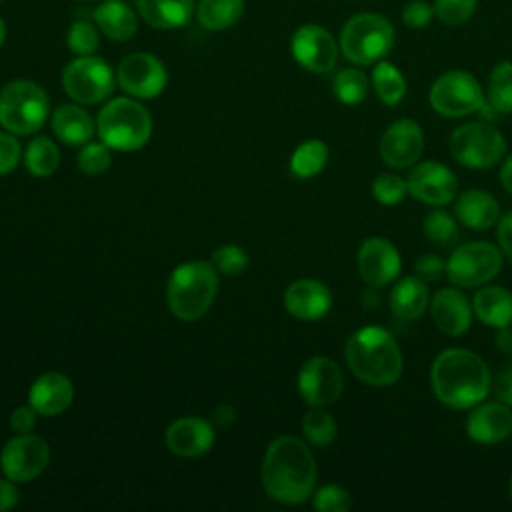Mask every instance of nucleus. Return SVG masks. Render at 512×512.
Instances as JSON below:
<instances>
[{
	"label": "nucleus",
	"mask_w": 512,
	"mask_h": 512,
	"mask_svg": "<svg viewBox=\"0 0 512 512\" xmlns=\"http://www.w3.org/2000/svg\"><path fill=\"white\" fill-rule=\"evenodd\" d=\"M316 460L310 448L296 436H278L266 448L262 460V486L282 504H302L314 492Z\"/></svg>",
	"instance_id": "f257e3e1"
},
{
	"label": "nucleus",
	"mask_w": 512,
	"mask_h": 512,
	"mask_svg": "<svg viewBox=\"0 0 512 512\" xmlns=\"http://www.w3.org/2000/svg\"><path fill=\"white\" fill-rule=\"evenodd\" d=\"M430 382L444 406L466 410L488 396L492 378L486 362L472 350L446 348L434 358Z\"/></svg>",
	"instance_id": "f03ea898"
},
{
	"label": "nucleus",
	"mask_w": 512,
	"mask_h": 512,
	"mask_svg": "<svg viewBox=\"0 0 512 512\" xmlns=\"http://www.w3.org/2000/svg\"><path fill=\"white\" fill-rule=\"evenodd\" d=\"M346 362L352 374L370 386H392L402 374V352L396 338L380 326H364L346 342Z\"/></svg>",
	"instance_id": "7ed1b4c3"
},
{
	"label": "nucleus",
	"mask_w": 512,
	"mask_h": 512,
	"mask_svg": "<svg viewBox=\"0 0 512 512\" xmlns=\"http://www.w3.org/2000/svg\"><path fill=\"white\" fill-rule=\"evenodd\" d=\"M218 270L212 262H184L174 268L166 286L172 314L184 322L202 318L218 294Z\"/></svg>",
	"instance_id": "20e7f679"
},
{
	"label": "nucleus",
	"mask_w": 512,
	"mask_h": 512,
	"mask_svg": "<svg viewBox=\"0 0 512 512\" xmlns=\"http://www.w3.org/2000/svg\"><path fill=\"white\" fill-rule=\"evenodd\" d=\"M96 128L106 146L132 152L150 140L152 118L136 98H114L100 110Z\"/></svg>",
	"instance_id": "39448f33"
},
{
	"label": "nucleus",
	"mask_w": 512,
	"mask_h": 512,
	"mask_svg": "<svg viewBox=\"0 0 512 512\" xmlns=\"http://www.w3.org/2000/svg\"><path fill=\"white\" fill-rule=\"evenodd\" d=\"M394 46L392 22L376 12H360L346 20L340 30V50L352 64L380 62Z\"/></svg>",
	"instance_id": "423d86ee"
},
{
	"label": "nucleus",
	"mask_w": 512,
	"mask_h": 512,
	"mask_svg": "<svg viewBox=\"0 0 512 512\" xmlns=\"http://www.w3.org/2000/svg\"><path fill=\"white\" fill-rule=\"evenodd\" d=\"M50 112L46 90L32 80H12L0 90V126L28 136L42 128Z\"/></svg>",
	"instance_id": "0eeeda50"
},
{
	"label": "nucleus",
	"mask_w": 512,
	"mask_h": 512,
	"mask_svg": "<svg viewBox=\"0 0 512 512\" xmlns=\"http://www.w3.org/2000/svg\"><path fill=\"white\" fill-rule=\"evenodd\" d=\"M504 152V136L486 122H466L450 134V154L466 168H490Z\"/></svg>",
	"instance_id": "6e6552de"
},
{
	"label": "nucleus",
	"mask_w": 512,
	"mask_h": 512,
	"mask_svg": "<svg viewBox=\"0 0 512 512\" xmlns=\"http://www.w3.org/2000/svg\"><path fill=\"white\" fill-rule=\"evenodd\" d=\"M428 100L440 116L460 118L484 106V92L470 72L448 70L434 80Z\"/></svg>",
	"instance_id": "1a4fd4ad"
},
{
	"label": "nucleus",
	"mask_w": 512,
	"mask_h": 512,
	"mask_svg": "<svg viewBox=\"0 0 512 512\" xmlns=\"http://www.w3.org/2000/svg\"><path fill=\"white\" fill-rule=\"evenodd\" d=\"M502 270V252L490 242H466L446 262V276L454 286L472 288L490 282Z\"/></svg>",
	"instance_id": "9d476101"
},
{
	"label": "nucleus",
	"mask_w": 512,
	"mask_h": 512,
	"mask_svg": "<svg viewBox=\"0 0 512 512\" xmlns=\"http://www.w3.org/2000/svg\"><path fill=\"white\" fill-rule=\"evenodd\" d=\"M116 76L108 62L98 56H78L66 64L62 86L80 104H98L114 90Z\"/></svg>",
	"instance_id": "9b49d317"
},
{
	"label": "nucleus",
	"mask_w": 512,
	"mask_h": 512,
	"mask_svg": "<svg viewBox=\"0 0 512 512\" xmlns=\"http://www.w3.org/2000/svg\"><path fill=\"white\" fill-rule=\"evenodd\" d=\"M50 460V448L44 438L18 434L8 440L0 454V468L14 482H30L40 476Z\"/></svg>",
	"instance_id": "f8f14e48"
},
{
	"label": "nucleus",
	"mask_w": 512,
	"mask_h": 512,
	"mask_svg": "<svg viewBox=\"0 0 512 512\" xmlns=\"http://www.w3.org/2000/svg\"><path fill=\"white\" fill-rule=\"evenodd\" d=\"M116 82L134 98H156L168 82V72L160 58L148 52L128 54L116 70Z\"/></svg>",
	"instance_id": "ddd939ff"
},
{
	"label": "nucleus",
	"mask_w": 512,
	"mask_h": 512,
	"mask_svg": "<svg viewBox=\"0 0 512 512\" xmlns=\"http://www.w3.org/2000/svg\"><path fill=\"white\" fill-rule=\"evenodd\" d=\"M344 378L338 364L326 356L306 360L298 372V392L312 408H324L342 394Z\"/></svg>",
	"instance_id": "4468645a"
},
{
	"label": "nucleus",
	"mask_w": 512,
	"mask_h": 512,
	"mask_svg": "<svg viewBox=\"0 0 512 512\" xmlns=\"http://www.w3.org/2000/svg\"><path fill=\"white\" fill-rule=\"evenodd\" d=\"M338 50L340 44L334 36L318 24H304L290 38V52L294 60L316 74L330 72L336 66Z\"/></svg>",
	"instance_id": "2eb2a0df"
},
{
	"label": "nucleus",
	"mask_w": 512,
	"mask_h": 512,
	"mask_svg": "<svg viewBox=\"0 0 512 512\" xmlns=\"http://www.w3.org/2000/svg\"><path fill=\"white\" fill-rule=\"evenodd\" d=\"M408 194L430 206H444L454 200L458 180L454 172L434 160L416 164L408 174Z\"/></svg>",
	"instance_id": "dca6fc26"
},
{
	"label": "nucleus",
	"mask_w": 512,
	"mask_h": 512,
	"mask_svg": "<svg viewBox=\"0 0 512 512\" xmlns=\"http://www.w3.org/2000/svg\"><path fill=\"white\" fill-rule=\"evenodd\" d=\"M356 262H358V272L362 280L368 286H376V288L394 282L402 268L396 246L382 236L366 238L358 250Z\"/></svg>",
	"instance_id": "f3484780"
},
{
	"label": "nucleus",
	"mask_w": 512,
	"mask_h": 512,
	"mask_svg": "<svg viewBox=\"0 0 512 512\" xmlns=\"http://www.w3.org/2000/svg\"><path fill=\"white\" fill-rule=\"evenodd\" d=\"M424 148V134L418 122L410 118H400L392 122L380 138L378 152L380 158L392 168L412 166Z\"/></svg>",
	"instance_id": "a211bd4d"
},
{
	"label": "nucleus",
	"mask_w": 512,
	"mask_h": 512,
	"mask_svg": "<svg viewBox=\"0 0 512 512\" xmlns=\"http://www.w3.org/2000/svg\"><path fill=\"white\" fill-rule=\"evenodd\" d=\"M214 426L198 416H184L174 420L164 434V442L170 452L184 458L206 454L214 444Z\"/></svg>",
	"instance_id": "6ab92c4d"
},
{
	"label": "nucleus",
	"mask_w": 512,
	"mask_h": 512,
	"mask_svg": "<svg viewBox=\"0 0 512 512\" xmlns=\"http://www.w3.org/2000/svg\"><path fill=\"white\" fill-rule=\"evenodd\" d=\"M284 306L298 320H318L328 314L332 306V292L318 280L302 278L286 288Z\"/></svg>",
	"instance_id": "aec40b11"
},
{
	"label": "nucleus",
	"mask_w": 512,
	"mask_h": 512,
	"mask_svg": "<svg viewBox=\"0 0 512 512\" xmlns=\"http://www.w3.org/2000/svg\"><path fill=\"white\" fill-rule=\"evenodd\" d=\"M468 436L478 444H496L512 434V412L504 402L476 404L466 420Z\"/></svg>",
	"instance_id": "412c9836"
},
{
	"label": "nucleus",
	"mask_w": 512,
	"mask_h": 512,
	"mask_svg": "<svg viewBox=\"0 0 512 512\" xmlns=\"http://www.w3.org/2000/svg\"><path fill=\"white\" fill-rule=\"evenodd\" d=\"M432 320L436 328L448 336H460L470 328L472 304L458 288H442L434 294Z\"/></svg>",
	"instance_id": "4be33fe9"
},
{
	"label": "nucleus",
	"mask_w": 512,
	"mask_h": 512,
	"mask_svg": "<svg viewBox=\"0 0 512 512\" xmlns=\"http://www.w3.org/2000/svg\"><path fill=\"white\" fill-rule=\"evenodd\" d=\"M74 400V386L68 376L60 372H46L34 380L28 392L30 406L40 416H56L68 410Z\"/></svg>",
	"instance_id": "5701e85b"
},
{
	"label": "nucleus",
	"mask_w": 512,
	"mask_h": 512,
	"mask_svg": "<svg viewBox=\"0 0 512 512\" xmlns=\"http://www.w3.org/2000/svg\"><path fill=\"white\" fill-rule=\"evenodd\" d=\"M456 216L470 230H488L500 216L498 200L484 190H466L456 200Z\"/></svg>",
	"instance_id": "b1692460"
},
{
	"label": "nucleus",
	"mask_w": 512,
	"mask_h": 512,
	"mask_svg": "<svg viewBox=\"0 0 512 512\" xmlns=\"http://www.w3.org/2000/svg\"><path fill=\"white\" fill-rule=\"evenodd\" d=\"M136 8L142 20L158 30L182 28L196 12L194 0H136Z\"/></svg>",
	"instance_id": "393cba45"
},
{
	"label": "nucleus",
	"mask_w": 512,
	"mask_h": 512,
	"mask_svg": "<svg viewBox=\"0 0 512 512\" xmlns=\"http://www.w3.org/2000/svg\"><path fill=\"white\" fill-rule=\"evenodd\" d=\"M430 304V292L424 280L414 276L400 278L390 292V310L398 320H418Z\"/></svg>",
	"instance_id": "a878e982"
},
{
	"label": "nucleus",
	"mask_w": 512,
	"mask_h": 512,
	"mask_svg": "<svg viewBox=\"0 0 512 512\" xmlns=\"http://www.w3.org/2000/svg\"><path fill=\"white\" fill-rule=\"evenodd\" d=\"M94 128L92 116L76 104H62L52 114V132L68 146L86 144L94 136Z\"/></svg>",
	"instance_id": "bb28decb"
},
{
	"label": "nucleus",
	"mask_w": 512,
	"mask_h": 512,
	"mask_svg": "<svg viewBox=\"0 0 512 512\" xmlns=\"http://www.w3.org/2000/svg\"><path fill=\"white\" fill-rule=\"evenodd\" d=\"M92 16L100 32L114 42H126L138 30L134 10L122 0H104L94 8Z\"/></svg>",
	"instance_id": "cd10ccee"
},
{
	"label": "nucleus",
	"mask_w": 512,
	"mask_h": 512,
	"mask_svg": "<svg viewBox=\"0 0 512 512\" xmlns=\"http://www.w3.org/2000/svg\"><path fill=\"white\" fill-rule=\"evenodd\" d=\"M472 312L488 326L512 324V294L502 286H482L472 298Z\"/></svg>",
	"instance_id": "c85d7f7f"
},
{
	"label": "nucleus",
	"mask_w": 512,
	"mask_h": 512,
	"mask_svg": "<svg viewBox=\"0 0 512 512\" xmlns=\"http://www.w3.org/2000/svg\"><path fill=\"white\" fill-rule=\"evenodd\" d=\"M244 12V0H200L196 20L204 30L220 32L234 26Z\"/></svg>",
	"instance_id": "c756f323"
},
{
	"label": "nucleus",
	"mask_w": 512,
	"mask_h": 512,
	"mask_svg": "<svg viewBox=\"0 0 512 512\" xmlns=\"http://www.w3.org/2000/svg\"><path fill=\"white\" fill-rule=\"evenodd\" d=\"M372 88L380 102L386 106H396L406 94V80L394 64L380 60L372 70Z\"/></svg>",
	"instance_id": "7c9ffc66"
},
{
	"label": "nucleus",
	"mask_w": 512,
	"mask_h": 512,
	"mask_svg": "<svg viewBox=\"0 0 512 512\" xmlns=\"http://www.w3.org/2000/svg\"><path fill=\"white\" fill-rule=\"evenodd\" d=\"M328 160V146L322 140H304L290 156V172L296 178L316 176Z\"/></svg>",
	"instance_id": "2f4dec72"
},
{
	"label": "nucleus",
	"mask_w": 512,
	"mask_h": 512,
	"mask_svg": "<svg viewBox=\"0 0 512 512\" xmlns=\"http://www.w3.org/2000/svg\"><path fill=\"white\" fill-rule=\"evenodd\" d=\"M24 162H26V168L30 170V174H34L38 178H46L56 172V168L60 164V152L50 138L40 136V138H34L26 146Z\"/></svg>",
	"instance_id": "473e14b6"
},
{
	"label": "nucleus",
	"mask_w": 512,
	"mask_h": 512,
	"mask_svg": "<svg viewBox=\"0 0 512 512\" xmlns=\"http://www.w3.org/2000/svg\"><path fill=\"white\" fill-rule=\"evenodd\" d=\"M488 100L494 110L512 114V62H498L488 78Z\"/></svg>",
	"instance_id": "72a5a7b5"
},
{
	"label": "nucleus",
	"mask_w": 512,
	"mask_h": 512,
	"mask_svg": "<svg viewBox=\"0 0 512 512\" xmlns=\"http://www.w3.org/2000/svg\"><path fill=\"white\" fill-rule=\"evenodd\" d=\"M334 96L348 106H356L364 102L368 94V78L358 68H344L340 70L332 80Z\"/></svg>",
	"instance_id": "f704fd0d"
},
{
	"label": "nucleus",
	"mask_w": 512,
	"mask_h": 512,
	"mask_svg": "<svg viewBox=\"0 0 512 512\" xmlns=\"http://www.w3.org/2000/svg\"><path fill=\"white\" fill-rule=\"evenodd\" d=\"M302 432L310 444L328 446L334 442L338 426L328 412L322 408H312L302 420Z\"/></svg>",
	"instance_id": "c9c22d12"
},
{
	"label": "nucleus",
	"mask_w": 512,
	"mask_h": 512,
	"mask_svg": "<svg viewBox=\"0 0 512 512\" xmlns=\"http://www.w3.org/2000/svg\"><path fill=\"white\" fill-rule=\"evenodd\" d=\"M424 234L428 240L438 242V244H446V242H454L458 238V228L454 218L446 212V210H430L424 216Z\"/></svg>",
	"instance_id": "e433bc0d"
},
{
	"label": "nucleus",
	"mask_w": 512,
	"mask_h": 512,
	"mask_svg": "<svg viewBox=\"0 0 512 512\" xmlns=\"http://www.w3.org/2000/svg\"><path fill=\"white\" fill-rule=\"evenodd\" d=\"M66 44L76 56H92L100 44V36L90 22L78 20L68 28Z\"/></svg>",
	"instance_id": "4c0bfd02"
},
{
	"label": "nucleus",
	"mask_w": 512,
	"mask_h": 512,
	"mask_svg": "<svg viewBox=\"0 0 512 512\" xmlns=\"http://www.w3.org/2000/svg\"><path fill=\"white\" fill-rule=\"evenodd\" d=\"M112 154L104 142H86L78 152V166L88 176H98L110 168Z\"/></svg>",
	"instance_id": "58836bf2"
},
{
	"label": "nucleus",
	"mask_w": 512,
	"mask_h": 512,
	"mask_svg": "<svg viewBox=\"0 0 512 512\" xmlns=\"http://www.w3.org/2000/svg\"><path fill=\"white\" fill-rule=\"evenodd\" d=\"M478 0H434V16L446 26H460L472 18Z\"/></svg>",
	"instance_id": "ea45409f"
},
{
	"label": "nucleus",
	"mask_w": 512,
	"mask_h": 512,
	"mask_svg": "<svg viewBox=\"0 0 512 512\" xmlns=\"http://www.w3.org/2000/svg\"><path fill=\"white\" fill-rule=\"evenodd\" d=\"M212 266L224 276H238L248 268V254L236 244H224L212 252Z\"/></svg>",
	"instance_id": "a19ab883"
},
{
	"label": "nucleus",
	"mask_w": 512,
	"mask_h": 512,
	"mask_svg": "<svg viewBox=\"0 0 512 512\" xmlns=\"http://www.w3.org/2000/svg\"><path fill=\"white\" fill-rule=\"evenodd\" d=\"M372 194L380 204L394 206L408 194V184L396 174H378L372 182Z\"/></svg>",
	"instance_id": "79ce46f5"
},
{
	"label": "nucleus",
	"mask_w": 512,
	"mask_h": 512,
	"mask_svg": "<svg viewBox=\"0 0 512 512\" xmlns=\"http://www.w3.org/2000/svg\"><path fill=\"white\" fill-rule=\"evenodd\" d=\"M352 500L350 494L336 484H326L320 490L314 492L312 506L320 512H346L350 508Z\"/></svg>",
	"instance_id": "37998d69"
},
{
	"label": "nucleus",
	"mask_w": 512,
	"mask_h": 512,
	"mask_svg": "<svg viewBox=\"0 0 512 512\" xmlns=\"http://www.w3.org/2000/svg\"><path fill=\"white\" fill-rule=\"evenodd\" d=\"M432 16H434V4H430L426 0H412L402 10V22L412 30L426 28L430 24Z\"/></svg>",
	"instance_id": "c03bdc74"
},
{
	"label": "nucleus",
	"mask_w": 512,
	"mask_h": 512,
	"mask_svg": "<svg viewBox=\"0 0 512 512\" xmlns=\"http://www.w3.org/2000/svg\"><path fill=\"white\" fill-rule=\"evenodd\" d=\"M22 156L20 142L12 136V132H0V176L12 172Z\"/></svg>",
	"instance_id": "a18cd8bd"
},
{
	"label": "nucleus",
	"mask_w": 512,
	"mask_h": 512,
	"mask_svg": "<svg viewBox=\"0 0 512 512\" xmlns=\"http://www.w3.org/2000/svg\"><path fill=\"white\" fill-rule=\"evenodd\" d=\"M414 274L424 282H436L442 274H446V262L436 254H424L414 264Z\"/></svg>",
	"instance_id": "49530a36"
},
{
	"label": "nucleus",
	"mask_w": 512,
	"mask_h": 512,
	"mask_svg": "<svg viewBox=\"0 0 512 512\" xmlns=\"http://www.w3.org/2000/svg\"><path fill=\"white\" fill-rule=\"evenodd\" d=\"M38 412L32 406H18L10 414V426L18 434H28L36 424Z\"/></svg>",
	"instance_id": "de8ad7c7"
},
{
	"label": "nucleus",
	"mask_w": 512,
	"mask_h": 512,
	"mask_svg": "<svg viewBox=\"0 0 512 512\" xmlns=\"http://www.w3.org/2000/svg\"><path fill=\"white\" fill-rule=\"evenodd\" d=\"M494 394L500 402H504L506 406L512 408V364H506L496 380H494Z\"/></svg>",
	"instance_id": "09e8293b"
},
{
	"label": "nucleus",
	"mask_w": 512,
	"mask_h": 512,
	"mask_svg": "<svg viewBox=\"0 0 512 512\" xmlns=\"http://www.w3.org/2000/svg\"><path fill=\"white\" fill-rule=\"evenodd\" d=\"M496 234H498V244H500L502 256H506L508 262H512V210L500 218Z\"/></svg>",
	"instance_id": "8fccbe9b"
},
{
	"label": "nucleus",
	"mask_w": 512,
	"mask_h": 512,
	"mask_svg": "<svg viewBox=\"0 0 512 512\" xmlns=\"http://www.w3.org/2000/svg\"><path fill=\"white\" fill-rule=\"evenodd\" d=\"M18 504V490L14 486V480L0 478V512L12 510Z\"/></svg>",
	"instance_id": "3c124183"
},
{
	"label": "nucleus",
	"mask_w": 512,
	"mask_h": 512,
	"mask_svg": "<svg viewBox=\"0 0 512 512\" xmlns=\"http://www.w3.org/2000/svg\"><path fill=\"white\" fill-rule=\"evenodd\" d=\"M494 344L496 348L502 352V354H512V326H502L498 328V334L494 338Z\"/></svg>",
	"instance_id": "603ef678"
},
{
	"label": "nucleus",
	"mask_w": 512,
	"mask_h": 512,
	"mask_svg": "<svg viewBox=\"0 0 512 512\" xmlns=\"http://www.w3.org/2000/svg\"><path fill=\"white\" fill-rule=\"evenodd\" d=\"M500 182L504 186V190L508 194H512V154H508L504 160H502V166H500Z\"/></svg>",
	"instance_id": "864d4df0"
},
{
	"label": "nucleus",
	"mask_w": 512,
	"mask_h": 512,
	"mask_svg": "<svg viewBox=\"0 0 512 512\" xmlns=\"http://www.w3.org/2000/svg\"><path fill=\"white\" fill-rule=\"evenodd\" d=\"M378 304V294H376V286H370L362 292V306L364 310H374Z\"/></svg>",
	"instance_id": "5fc2aeb1"
},
{
	"label": "nucleus",
	"mask_w": 512,
	"mask_h": 512,
	"mask_svg": "<svg viewBox=\"0 0 512 512\" xmlns=\"http://www.w3.org/2000/svg\"><path fill=\"white\" fill-rule=\"evenodd\" d=\"M4 40H6V24H4V20L0 16V46L4 44Z\"/></svg>",
	"instance_id": "6e6d98bb"
},
{
	"label": "nucleus",
	"mask_w": 512,
	"mask_h": 512,
	"mask_svg": "<svg viewBox=\"0 0 512 512\" xmlns=\"http://www.w3.org/2000/svg\"><path fill=\"white\" fill-rule=\"evenodd\" d=\"M508 492H510V498H512V476H510V482H508Z\"/></svg>",
	"instance_id": "4d7b16f0"
},
{
	"label": "nucleus",
	"mask_w": 512,
	"mask_h": 512,
	"mask_svg": "<svg viewBox=\"0 0 512 512\" xmlns=\"http://www.w3.org/2000/svg\"><path fill=\"white\" fill-rule=\"evenodd\" d=\"M0 2H2V0H0Z\"/></svg>",
	"instance_id": "13d9d810"
}]
</instances>
